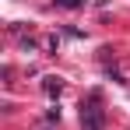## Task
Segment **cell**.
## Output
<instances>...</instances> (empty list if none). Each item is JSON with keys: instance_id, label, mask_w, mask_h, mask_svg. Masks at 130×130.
<instances>
[{"instance_id": "cell-1", "label": "cell", "mask_w": 130, "mask_h": 130, "mask_svg": "<svg viewBox=\"0 0 130 130\" xmlns=\"http://www.w3.org/2000/svg\"><path fill=\"white\" fill-rule=\"evenodd\" d=\"M81 127L85 130H102L106 127V112L99 106V95H91L85 106H81Z\"/></svg>"}, {"instance_id": "cell-2", "label": "cell", "mask_w": 130, "mask_h": 130, "mask_svg": "<svg viewBox=\"0 0 130 130\" xmlns=\"http://www.w3.org/2000/svg\"><path fill=\"white\" fill-rule=\"evenodd\" d=\"M42 91L49 95V99H53V95H60V81H56V77H46V81H42Z\"/></svg>"}]
</instances>
